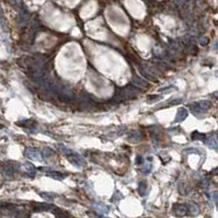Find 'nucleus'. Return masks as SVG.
I'll return each mask as SVG.
<instances>
[{
	"label": "nucleus",
	"instance_id": "nucleus-1",
	"mask_svg": "<svg viewBox=\"0 0 218 218\" xmlns=\"http://www.w3.org/2000/svg\"><path fill=\"white\" fill-rule=\"evenodd\" d=\"M24 155H25V157H27L28 159H30V160H32V161H42L43 160L42 152L40 150H37L36 148H31V147H29V148L25 149Z\"/></svg>",
	"mask_w": 218,
	"mask_h": 218
},
{
	"label": "nucleus",
	"instance_id": "nucleus-2",
	"mask_svg": "<svg viewBox=\"0 0 218 218\" xmlns=\"http://www.w3.org/2000/svg\"><path fill=\"white\" fill-rule=\"evenodd\" d=\"M67 159L68 161H69L71 165H74L75 167H78V168H81V167H83L84 165H86V161H84V159L82 158L80 155H78V153L74 152L72 151L71 153H69V155H67Z\"/></svg>",
	"mask_w": 218,
	"mask_h": 218
},
{
	"label": "nucleus",
	"instance_id": "nucleus-3",
	"mask_svg": "<svg viewBox=\"0 0 218 218\" xmlns=\"http://www.w3.org/2000/svg\"><path fill=\"white\" fill-rule=\"evenodd\" d=\"M173 213L177 217H183L187 214V208L185 205H180V204H177L173 207Z\"/></svg>",
	"mask_w": 218,
	"mask_h": 218
},
{
	"label": "nucleus",
	"instance_id": "nucleus-4",
	"mask_svg": "<svg viewBox=\"0 0 218 218\" xmlns=\"http://www.w3.org/2000/svg\"><path fill=\"white\" fill-rule=\"evenodd\" d=\"M187 114H189V112H187L186 109L181 108L177 113V116H175V122H182V121H184L185 118H187Z\"/></svg>",
	"mask_w": 218,
	"mask_h": 218
},
{
	"label": "nucleus",
	"instance_id": "nucleus-5",
	"mask_svg": "<svg viewBox=\"0 0 218 218\" xmlns=\"http://www.w3.org/2000/svg\"><path fill=\"white\" fill-rule=\"evenodd\" d=\"M204 142H205V144L207 145V146L209 147V148L212 149H215L218 147V139L216 138V137L214 136H211V137H207V138L204 139Z\"/></svg>",
	"mask_w": 218,
	"mask_h": 218
},
{
	"label": "nucleus",
	"instance_id": "nucleus-6",
	"mask_svg": "<svg viewBox=\"0 0 218 218\" xmlns=\"http://www.w3.org/2000/svg\"><path fill=\"white\" fill-rule=\"evenodd\" d=\"M140 137H142V134H140L139 130H132L128 134V139H130V142H138L139 139H140Z\"/></svg>",
	"mask_w": 218,
	"mask_h": 218
},
{
	"label": "nucleus",
	"instance_id": "nucleus-7",
	"mask_svg": "<svg viewBox=\"0 0 218 218\" xmlns=\"http://www.w3.org/2000/svg\"><path fill=\"white\" fill-rule=\"evenodd\" d=\"M48 177H53V179H55V180H64L66 177V174H64V173L62 172H57V171H50V172L47 173Z\"/></svg>",
	"mask_w": 218,
	"mask_h": 218
},
{
	"label": "nucleus",
	"instance_id": "nucleus-8",
	"mask_svg": "<svg viewBox=\"0 0 218 218\" xmlns=\"http://www.w3.org/2000/svg\"><path fill=\"white\" fill-rule=\"evenodd\" d=\"M36 207H34V211L36 212H43V211H49L53 206H50L48 204H36Z\"/></svg>",
	"mask_w": 218,
	"mask_h": 218
},
{
	"label": "nucleus",
	"instance_id": "nucleus-9",
	"mask_svg": "<svg viewBox=\"0 0 218 218\" xmlns=\"http://www.w3.org/2000/svg\"><path fill=\"white\" fill-rule=\"evenodd\" d=\"M146 189H147V183L146 181H142V182L138 184V193L139 195H142V196H144L145 194H146Z\"/></svg>",
	"mask_w": 218,
	"mask_h": 218
},
{
	"label": "nucleus",
	"instance_id": "nucleus-10",
	"mask_svg": "<svg viewBox=\"0 0 218 218\" xmlns=\"http://www.w3.org/2000/svg\"><path fill=\"white\" fill-rule=\"evenodd\" d=\"M199 207H197L195 204H190L189 209H187V213H190L191 215H193V216H196L197 214H199Z\"/></svg>",
	"mask_w": 218,
	"mask_h": 218
},
{
	"label": "nucleus",
	"instance_id": "nucleus-11",
	"mask_svg": "<svg viewBox=\"0 0 218 218\" xmlns=\"http://www.w3.org/2000/svg\"><path fill=\"white\" fill-rule=\"evenodd\" d=\"M57 149L62 153V155H65V156H67V155H69V153L72 152V150L68 149L67 147L64 146V145H57Z\"/></svg>",
	"mask_w": 218,
	"mask_h": 218
},
{
	"label": "nucleus",
	"instance_id": "nucleus-12",
	"mask_svg": "<svg viewBox=\"0 0 218 218\" xmlns=\"http://www.w3.org/2000/svg\"><path fill=\"white\" fill-rule=\"evenodd\" d=\"M197 105L203 111H205L211 108V102H209V101H199V102H197Z\"/></svg>",
	"mask_w": 218,
	"mask_h": 218
},
{
	"label": "nucleus",
	"instance_id": "nucleus-13",
	"mask_svg": "<svg viewBox=\"0 0 218 218\" xmlns=\"http://www.w3.org/2000/svg\"><path fill=\"white\" fill-rule=\"evenodd\" d=\"M53 155H54V151L49 148H43V150H42V156H43V158H49V157H52Z\"/></svg>",
	"mask_w": 218,
	"mask_h": 218
},
{
	"label": "nucleus",
	"instance_id": "nucleus-14",
	"mask_svg": "<svg viewBox=\"0 0 218 218\" xmlns=\"http://www.w3.org/2000/svg\"><path fill=\"white\" fill-rule=\"evenodd\" d=\"M40 195H41L42 197H44L46 201H53V199H55V196H56V195L53 194V193H45V192L40 193Z\"/></svg>",
	"mask_w": 218,
	"mask_h": 218
},
{
	"label": "nucleus",
	"instance_id": "nucleus-15",
	"mask_svg": "<svg viewBox=\"0 0 218 218\" xmlns=\"http://www.w3.org/2000/svg\"><path fill=\"white\" fill-rule=\"evenodd\" d=\"M192 139H193V140H197V139L202 140V139H205V135L201 134V133H199V132H194L192 134Z\"/></svg>",
	"mask_w": 218,
	"mask_h": 218
},
{
	"label": "nucleus",
	"instance_id": "nucleus-16",
	"mask_svg": "<svg viewBox=\"0 0 218 218\" xmlns=\"http://www.w3.org/2000/svg\"><path fill=\"white\" fill-rule=\"evenodd\" d=\"M57 218H67V216L65 215L64 213H62V212L58 209V213H57Z\"/></svg>",
	"mask_w": 218,
	"mask_h": 218
},
{
	"label": "nucleus",
	"instance_id": "nucleus-17",
	"mask_svg": "<svg viewBox=\"0 0 218 218\" xmlns=\"http://www.w3.org/2000/svg\"><path fill=\"white\" fill-rule=\"evenodd\" d=\"M143 162H144V159H143V157H137V158H136V163H137V165H143Z\"/></svg>",
	"mask_w": 218,
	"mask_h": 218
},
{
	"label": "nucleus",
	"instance_id": "nucleus-18",
	"mask_svg": "<svg viewBox=\"0 0 218 218\" xmlns=\"http://www.w3.org/2000/svg\"><path fill=\"white\" fill-rule=\"evenodd\" d=\"M214 201H215L216 203H218V192L214 193Z\"/></svg>",
	"mask_w": 218,
	"mask_h": 218
},
{
	"label": "nucleus",
	"instance_id": "nucleus-19",
	"mask_svg": "<svg viewBox=\"0 0 218 218\" xmlns=\"http://www.w3.org/2000/svg\"><path fill=\"white\" fill-rule=\"evenodd\" d=\"M213 96H214V98H216V99H218V91H216V92H214V94H213Z\"/></svg>",
	"mask_w": 218,
	"mask_h": 218
},
{
	"label": "nucleus",
	"instance_id": "nucleus-20",
	"mask_svg": "<svg viewBox=\"0 0 218 218\" xmlns=\"http://www.w3.org/2000/svg\"><path fill=\"white\" fill-rule=\"evenodd\" d=\"M1 167H2V165H1V163H0V168H1Z\"/></svg>",
	"mask_w": 218,
	"mask_h": 218
},
{
	"label": "nucleus",
	"instance_id": "nucleus-21",
	"mask_svg": "<svg viewBox=\"0 0 218 218\" xmlns=\"http://www.w3.org/2000/svg\"><path fill=\"white\" fill-rule=\"evenodd\" d=\"M217 74H218V71H217Z\"/></svg>",
	"mask_w": 218,
	"mask_h": 218
}]
</instances>
